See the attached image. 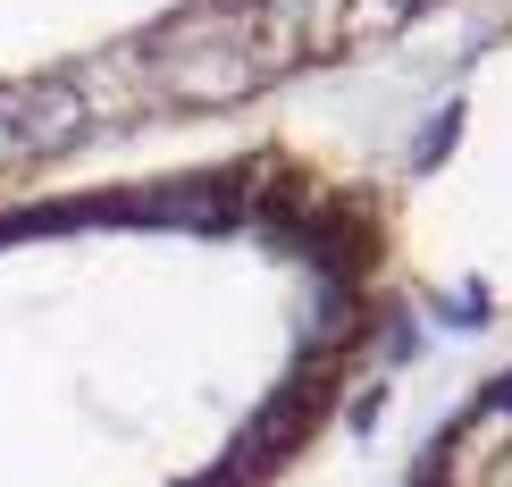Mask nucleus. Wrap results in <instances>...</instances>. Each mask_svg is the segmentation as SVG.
Listing matches in <instances>:
<instances>
[{
	"mask_svg": "<svg viewBox=\"0 0 512 487\" xmlns=\"http://www.w3.org/2000/svg\"><path fill=\"white\" fill-rule=\"evenodd\" d=\"M403 487H512V362L437 420Z\"/></svg>",
	"mask_w": 512,
	"mask_h": 487,
	"instance_id": "nucleus-2",
	"label": "nucleus"
},
{
	"mask_svg": "<svg viewBox=\"0 0 512 487\" xmlns=\"http://www.w3.org/2000/svg\"><path fill=\"white\" fill-rule=\"evenodd\" d=\"M387 345V202L294 143L0 202V487H277Z\"/></svg>",
	"mask_w": 512,
	"mask_h": 487,
	"instance_id": "nucleus-1",
	"label": "nucleus"
}]
</instances>
